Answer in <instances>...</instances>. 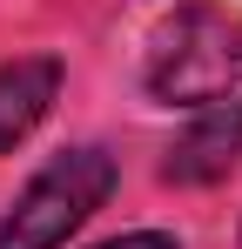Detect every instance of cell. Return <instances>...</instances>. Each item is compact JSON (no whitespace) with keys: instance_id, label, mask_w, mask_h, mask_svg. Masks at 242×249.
Listing matches in <instances>:
<instances>
[{"instance_id":"6da1fadb","label":"cell","mask_w":242,"mask_h":249,"mask_svg":"<svg viewBox=\"0 0 242 249\" xmlns=\"http://www.w3.org/2000/svg\"><path fill=\"white\" fill-rule=\"evenodd\" d=\"M141 88L161 108H208L242 88V14L236 7H175L148 34Z\"/></svg>"},{"instance_id":"7a4b0ae2","label":"cell","mask_w":242,"mask_h":249,"mask_svg":"<svg viewBox=\"0 0 242 249\" xmlns=\"http://www.w3.org/2000/svg\"><path fill=\"white\" fill-rule=\"evenodd\" d=\"M115 189L108 148H61L0 215V249H61Z\"/></svg>"},{"instance_id":"3957f363","label":"cell","mask_w":242,"mask_h":249,"mask_svg":"<svg viewBox=\"0 0 242 249\" xmlns=\"http://www.w3.org/2000/svg\"><path fill=\"white\" fill-rule=\"evenodd\" d=\"M236 162H242V101H208L195 122L175 135L161 175L182 182V189H202V182H222Z\"/></svg>"},{"instance_id":"277c9868","label":"cell","mask_w":242,"mask_h":249,"mask_svg":"<svg viewBox=\"0 0 242 249\" xmlns=\"http://www.w3.org/2000/svg\"><path fill=\"white\" fill-rule=\"evenodd\" d=\"M54 94H61V61L54 54H20V61L0 68V155L47 122Z\"/></svg>"},{"instance_id":"5b68a950","label":"cell","mask_w":242,"mask_h":249,"mask_svg":"<svg viewBox=\"0 0 242 249\" xmlns=\"http://www.w3.org/2000/svg\"><path fill=\"white\" fill-rule=\"evenodd\" d=\"M94 249H182V243L161 229H135V236H115V243H94Z\"/></svg>"}]
</instances>
